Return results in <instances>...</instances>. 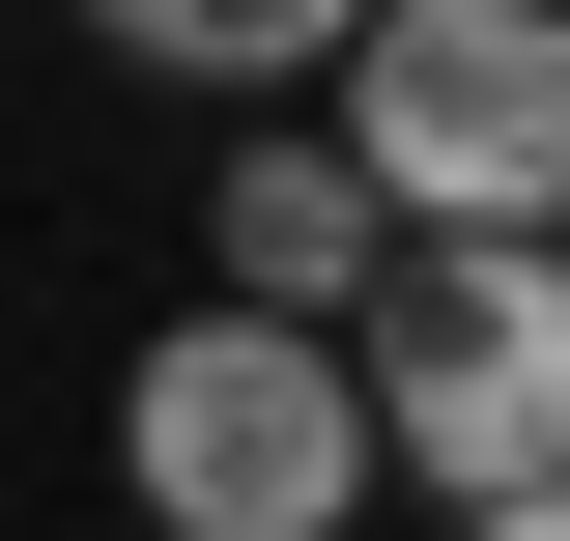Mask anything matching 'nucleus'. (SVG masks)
Here are the masks:
<instances>
[{
	"mask_svg": "<svg viewBox=\"0 0 570 541\" xmlns=\"http://www.w3.org/2000/svg\"><path fill=\"white\" fill-rule=\"evenodd\" d=\"M343 142L400 171V228H570V0H371Z\"/></svg>",
	"mask_w": 570,
	"mask_h": 541,
	"instance_id": "obj_3",
	"label": "nucleus"
},
{
	"mask_svg": "<svg viewBox=\"0 0 570 541\" xmlns=\"http://www.w3.org/2000/svg\"><path fill=\"white\" fill-rule=\"evenodd\" d=\"M371 400H400V484L485 541H570V228H400L371 257Z\"/></svg>",
	"mask_w": 570,
	"mask_h": 541,
	"instance_id": "obj_2",
	"label": "nucleus"
},
{
	"mask_svg": "<svg viewBox=\"0 0 570 541\" xmlns=\"http://www.w3.org/2000/svg\"><path fill=\"white\" fill-rule=\"evenodd\" d=\"M200 257H228V285H285V314H371V257H400V171H371L343 115H314V142H228Z\"/></svg>",
	"mask_w": 570,
	"mask_h": 541,
	"instance_id": "obj_4",
	"label": "nucleus"
},
{
	"mask_svg": "<svg viewBox=\"0 0 570 541\" xmlns=\"http://www.w3.org/2000/svg\"><path fill=\"white\" fill-rule=\"evenodd\" d=\"M115 484H142L171 541H343L371 484H400V400H371V342H343V314L200 285V314L142 342V400H115Z\"/></svg>",
	"mask_w": 570,
	"mask_h": 541,
	"instance_id": "obj_1",
	"label": "nucleus"
},
{
	"mask_svg": "<svg viewBox=\"0 0 570 541\" xmlns=\"http://www.w3.org/2000/svg\"><path fill=\"white\" fill-rule=\"evenodd\" d=\"M86 29H115L142 86H343L371 0H86Z\"/></svg>",
	"mask_w": 570,
	"mask_h": 541,
	"instance_id": "obj_5",
	"label": "nucleus"
}]
</instances>
